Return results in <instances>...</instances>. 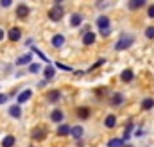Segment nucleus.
<instances>
[{"instance_id": "f257e3e1", "label": "nucleus", "mask_w": 154, "mask_h": 147, "mask_svg": "<svg viewBox=\"0 0 154 147\" xmlns=\"http://www.w3.org/2000/svg\"><path fill=\"white\" fill-rule=\"evenodd\" d=\"M63 14H65V11H63V7L57 4V5H54L50 11H48V18L52 20V22H59L61 18H63Z\"/></svg>"}, {"instance_id": "f03ea898", "label": "nucleus", "mask_w": 154, "mask_h": 147, "mask_svg": "<svg viewBox=\"0 0 154 147\" xmlns=\"http://www.w3.org/2000/svg\"><path fill=\"white\" fill-rule=\"evenodd\" d=\"M131 43H133V36H127V34H124V36H120V39L116 41L115 48H116V50H124V48L131 47Z\"/></svg>"}, {"instance_id": "7ed1b4c3", "label": "nucleus", "mask_w": 154, "mask_h": 147, "mask_svg": "<svg viewBox=\"0 0 154 147\" xmlns=\"http://www.w3.org/2000/svg\"><path fill=\"white\" fill-rule=\"evenodd\" d=\"M45 136H47V129L45 127H34L32 129V140L39 142V140H45Z\"/></svg>"}, {"instance_id": "20e7f679", "label": "nucleus", "mask_w": 154, "mask_h": 147, "mask_svg": "<svg viewBox=\"0 0 154 147\" xmlns=\"http://www.w3.org/2000/svg\"><path fill=\"white\" fill-rule=\"evenodd\" d=\"M29 13H31V9H29L25 4H18V5H16V16H18V18H27Z\"/></svg>"}, {"instance_id": "39448f33", "label": "nucleus", "mask_w": 154, "mask_h": 147, "mask_svg": "<svg viewBox=\"0 0 154 147\" xmlns=\"http://www.w3.org/2000/svg\"><path fill=\"white\" fill-rule=\"evenodd\" d=\"M7 38H9L11 41H18V39L22 38V31H20V27H11L9 33H7Z\"/></svg>"}, {"instance_id": "423d86ee", "label": "nucleus", "mask_w": 154, "mask_h": 147, "mask_svg": "<svg viewBox=\"0 0 154 147\" xmlns=\"http://www.w3.org/2000/svg\"><path fill=\"white\" fill-rule=\"evenodd\" d=\"M97 27L102 29V31H108L109 29V18L108 16H99L97 18Z\"/></svg>"}, {"instance_id": "0eeeda50", "label": "nucleus", "mask_w": 154, "mask_h": 147, "mask_svg": "<svg viewBox=\"0 0 154 147\" xmlns=\"http://www.w3.org/2000/svg\"><path fill=\"white\" fill-rule=\"evenodd\" d=\"M31 97H32V92H31V90H23L22 93H18V99H16V101H18V106L23 104V102H27Z\"/></svg>"}, {"instance_id": "6e6552de", "label": "nucleus", "mask_w": 154, "mask_h": 147, "mask_svg": "<svg viewBox=\"0 0 154 147\" xmlns=\"http://www.w3.org/2000/svg\"><path fill=\"white\" fill-rule=\"evenodd\" d=\"M61 99V92L59 90H50L48 93H47V101L48 102H57Z\"/></svg>"}, {"instance_id": "1a4fd4ad", "label": "nucleus", "mask_w": 154, "mask_h": 147, "mask_svg": "<svg viewBox=\"0 0 154 147\" xmlns=\"http://www.w3.org/2000/svg\"><path fill=\"white\" fill-rule=\"evenodd\" d=\"M63 43H65V36H63V34H56V36L52 38V47H54V48L63 47Z\"/></svg>"}, {"instance_id": "9d476101", "label": "nucleus", "mask_w": 154, "mask_h": 147, "mask_svg": "<svg viewBox=\"0 0 154 147\" xmlns=\"http://www.w3.org/2000/svg\"><path fill=\"white\" fill-rule=\"evenodd\" d=\"M9 115H11L13 118H20V117H22V108H20L18 104H13V106L9 108Z\"/></svg>"}, {"instance_id": "9b49d317", "label": "nucleus", "mask_w": 154, "mask_h": 147, "mask_svg": "<svg viewBox=\"0 0 154 147\" xmlns=\"http://www.w3.org/2000/svg\"><path fill=\"white\" fill-rule=\"evenodd\" d=\"M81 22H82V14L74 13V14L70 16V25H72V27H79V25H81Z\"/></svg>"}, {"instance_id": "f8f14e48", "label": "nucleus", "mask_w": 154, "mask_h": 147, "mask_svg": "<svg viewBox=\"0 0 154 147\" xmlns=\"http://www.w3.org/2000/svg\"><path fill=\"white\" fill-rule=\"evenodd\" d=\"M16 144V138L13 136V135H7V136H4V140H2V147H13Z\"/></svg>"}, {"instance_id": "ddd939ff", "label": "nucleus", "mask_w": 154, "mask_h": 147, "mask_svg": "<svg viewBox=\"0 0 154 147\" xmlns=\"http://www.w3.org/2000/svg\"><path fill=\"white\" fill-rule=\"evenodd\" d=\"M63 117H65V115H63L61 110H54L52 113H50V120H52V122H61Z\"/></svg>"}, {"instance_id": "4468645a", "label": "nucleus", "mask_w": 154, "mask_h": 147, "mask_svg": "<svg viewBox=\"0 0 154 147\" xmlns=\"http://www.w3.org/2000/svg\"><path fill=\"white\" fill-rule=\"evenodd\" d=\"M43 75H45V79L48 81V79H52L54 75H56V68L52 67V65H47V68L43 70Z\"/></svg>"}, {"instance_id": "2eb2a0df", "label": "nucleus", "mask_w": 154, "mask_h": 147, "mask_svg": "<svg viewBox=\"0 0 154 147\" xmlns=\"http://www.w3.org/2000/svg\"><path fill=\"white\" fill-rule=\"evenodd\" d=\"M70 135H72L74 138H77V140H79V138L84 135V129H82L81 126H75V127H72V129H70Z\"/></svg>"}, {"instance_id": "dca6fc26", "label": "nucleus", "mask_w": 154, "mask_h": 147, "mask_svg": "<svg viewBox=\"0 0 154 147\" xmlns=\"http://www.w3.org/2000/svg\"><path fill=\"white\" fill-rule=\"evenodd\" d=\"M93 41H95V34H93V33H90V31L84 33V36H82V43H84V45H91Z\"/></svg>"}, {"instance_id": "f3484780", "label": "nucleus", "mask_w": 154, "mask_h": 147, "mask_svg": "<svg viewBox=\"0 0 154 147\" xmlns=\"http://www.w3.org/2000/svg\"><path fill=\"white\" fill-rule=\"evenodd\" d=\"M31 59H32L31 54H23V56H20L16 59V65H27V63H31Z\"/></svg>"}, {"instance_id": "a211bd4d", "label": "nucleus", "mask_w": 154, "mask_h": 147, "mask_svg": "<svg viewBox=\"0 0 154 147\" xmlns=\"http://www.w3.org/2000/svg\"><path fill=\"white\" fill-rule=\"evenodd\" d=\"M70 126H65V124H61L59 127H57V135L59 136H66V135H70Z\"/></svg>"}, {"instance_id": "6ab92c4d", "label": "nucleus", "mask_w": 154, "mask_h": 147, "mask_svg": "<svg viewBox=\"0 0 154 147\" xmlns=\"http://www.w3.org/2000/svg\"><path fill=\"white\" fill-rule=\"evenodd\" d=\"M122 102H124V95H122V93H115V95L111 97V104H113V106H120Z\"/></svg>"}, {"instance_id": "aec40b11", "label": "nucleus", "mask_w": 154, "mask_h": 147, "mask_svg": "<svg viewBox=\"0 0 154 147\" xmlns=\"http://www.w3.org/2000/svg\"><path fill=\"white\" fill-rule=\"evenodd\" d=\"M104 124H106V127H115V124H116L115 115H108L106 120H104Z\"/></svg>"}, {"instance_id": "412c9836", "label": "nucleus", "mask_w": 154, "mask_h": 147, "mask_svg": "<svg viewBox=\"0 0 154 147\" xmlns=\"http://www.w3.org/2000/svg\"><path fill=\"white\" fill-rule=\"evenodd\" d=\"M122 81H124V83L133 81V70H124V72H122Z\"/></svg>"}, {"instance_id": "4be33fe9", "label": "nucleus", "mask_w": 154, "mask_h": 147, "mask_svg": "<svg viewBox=\"0 0 154 147\" xmlns=\"http://www.w3.org/2000/svg\"><path fill=\"white\" fill-rule=\"evenodd\" d=\"M77 115H79V118H88L90 117V108H79Z\"/></svg>"}, {"instance_id": "5701e85b", "label": "nucleus", "mask_w": 154, "mask_h": 147, "mask_svg": "<svg viewBox=\"0 0 154 147\" xmlns=\"http://www.w3.org/2000/svg\"><path fill=\"white\" fill-rule=\"evenodd\" d=\"M108 145L109 147H122L124 145V140H122V138H111Z\"/></svg>"}, {"instance_id": "b1692460", "label": "nucleus", "mask_w": 154, "mask_h": 147, "mask_svg": "<svg viewBox=\"0 0 154 147\" xmlns=\"http://www.w3.org/2000/svg\"><path fill=\"white\" fill-rule=\"evenodd\" d=\"M145 4V0H133V2H129V7L131 9H138V7H142Z\"/></svg>"}, {"instance_id": "393cba45", "label": "nucleus", "mask_w": 154, "mask_h": 147, "mask_svg": "<svg viewBox=\"0 0 154 147\" xmlns=\"http://www.w3.org/2000/svg\"><path fill=\"white\" fill-rule=\"evenodd\" d=\"M152 106H154V101H152V99H145V101L142 102V108H143V110H151Z\"/></svg>"}, {"instance_id": "a878e982", "label": "nucleus", "mask_w": 154, "mask_h": 147, "mask_svg": "<svg viewBox=\"0 0 154 147\" xmlns=\"http://www.w3.org/2000/svg\"><path fill=\"white\" fill-rule=\"evenodd\" d=\"M131 129H133V122H129V126H125V133H124V138L127 140L129 135H131Z\"/></svg>"}, {"instance_id": "bb28decb", "label": "nucleus", "mask_w": 154, "mask_h": 147, "mask_svg": "<svg viewBox=\"0 0 154 147\" xmlns=\"http://www.w3.org/2000/svg\"><path fill=\"white\" fill-rule=\"evenodd\" d=\"M29 72H31V74H38V72H39V65L32 63V65L29 67Z\"/></svg>"}, {"instance_id": "cd10ccee", "label": "nucleus", "mask_w": 154, "mask_h": 147, "mask_svg": "<svg viewBox=\"0 0 154 147\" xmlns=\"http://www.w3.org/2000/svg\"><path fill=\"white\" fill-rule=\"evenodd\" d=\"M32 50H34V52L38 54V56H39V58H41V59H43V61H47V63H48V58H47V56H45V54H43L41 50H38V48H32ZM48 65H50V63H48Z\"/></svg>"}, {"instance_id": "c85d7f7f", "label": "nucleus", "mask_w": 154, "mask_h": 147, "mask_svg": "<svg viewBox=\"0 0 154 147\" xmlns=\"http://www.w3.org/2000/svg\"><path fill=\"white\" fill-rule=\"evenodd\" d=\"M145 36L149 38V39H152V38H154V27H147V31H145Z\"/></svg>"}, {"instance_id": "c756f323", "label": "nucleus", "mask_w": 154, "mask_h": 147, "mask_svg": "<svg viewBox=\"0 0 154 147\" xmlns=\"http://www.w3.org/2000/svg\"><path fill=\"white\" fill-rule=\"evenodd\" d=\"M56 67H57V68H63V70H68V72H72V68H70V67H65V65H61V63H56Z\"/></svg>"}, {"instance_id": "7c9ffc66", "label": "nucleus", "mask_w": 154, "mask_h": 147, "mask_svg": "<svg viewBox=\"0 0 154 147\" xmlns=\"http://www.w3.org/2000/svg\"><path fill=\"white\" fill-rule=\"evenodd\" d=\"M0 5H2V7H9V5H11V0H2Z\"/></svg>"}, {"instance_id": "2f4dec72", "label": "nucleus", "mask_w": 154, "mask_h": 147, "mask_svg": "<svg viewBox=\"0 0 154 147\" xmlns=\"http://www.w3.org/2000/svg\"><path fill=\"white\" fill-rule=\"evenodd\" d=\"M147 14H149L151 18H154V5H149V11H147Z\"/></svg>"}, {"instance_id": "473e14b6", "label": "nucleus", "mask_w": 154, "mask_h": 147, "mask_svg": "<svg viewBox=\"0 0 154 147\" xmlns=\"http://www.w3.org/2000/svg\"><path fill=\"white\" fill-rule=\"evenodd\" d=\"M5 101H7V95L5 93H0V104H4Z\"/></svg>"}, {"instance_id": "72a5a7b5", "label": "nucleus", "mask_w": 154, "mask_h": 147, "mask_svg": "<svg viewBox=\"0 0 154 147\" xmlns=\"http://www.w3.org/2000/svg\"><path fill=\"white\" fill-rule=\"evenodd\" d=\"M4 36H5V33H4V29H0V41L4 39Z\"/></svg>"}, {"instance_id": "f704fd0d", "label": "nucleus", "mask_w": 154, "mask_h": 147, "mask_svg": "<svg viewBox=\"0 0 154 147\" xmlns=\"http://www.w3.org/2000/svg\"><path fill=\"white\" fill-rule=\"evenodd\" d=\"M125 147H133V145H125Z\"/></svg>"}]
</instances>
